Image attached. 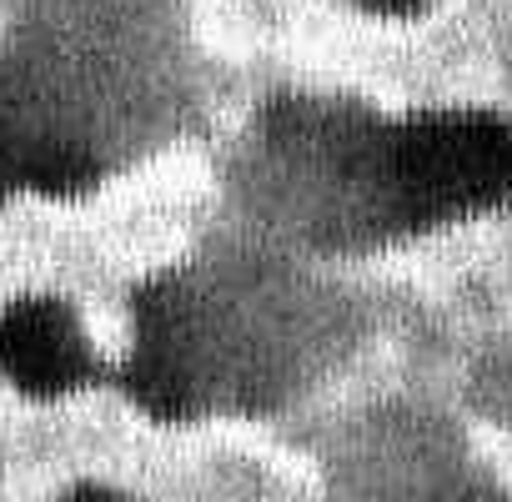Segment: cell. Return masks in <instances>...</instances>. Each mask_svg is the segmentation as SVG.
<instances>
[{
  "mask_svg": "<svg viewBox=\"0 0 512 502\" xmlns=\"http://www.w3.org/2000/svg\"><path fill=\"white\" fill-rule=\"evenodd\" d=\"M96 372L91 342L71 307L26 297L0 312V377L26 397H71Z\"/></svg>",
  "mask_w": 512,
  "mask_h": 502,
  "instance_id": "2",
  "label": "cell"
},
{
  "mask_svg": "<svg viewBox=\"0 0 512 502\" xmlns=\"http://www.w3.org/2000/svg\"><path fill=\"white\" fill-rule=\"evenodd\" d=\"M357 6H367L372 16H397L402 21V16H417L427 0H357Z\"/></svg>",
  "mask_w": 512,
  "mask_h": 502,
  "instance_id": "3",
  "label": "cell"
},
{
  "mask_svg": "<svg viewBox=\"0 0 512 502\" xmlns=\"http://www.w3.org/2000/svg\"><path fill=\"white\" fill-rule=\"evenodd\" d=\"M387 191L412 221H452L512 196V131L477 111L417 116L382 151Z\"/></svg>",
  "mask_w": 512,
  "mask_h": 502,
  "instance_id": "1",
  "label": "cell"
},
{
  "mask_svg": "<svg viewBox=\"0 0 512 502\" xmlns=\"http://www.w3.org/2000/svg\"><path fill=\"white\" fill-rule=\"evenodd\" d=\"M6 186H11V161H6V151H0V196H6Z\"/></svg>",
  "mask_w": 512,
  "mask_h": 502,
  "instance_id": "5",
  "label": "cell"
},
{
  "mask_svg": "<svg viewBox=\"0 0 512 502\" xmlns=\"http://www.w3.org/2000/svg\"><path fill=\"white\" fill-rule=\"evenodd\" d=\"M66 502H131V497H121V492H106V487H81V492H71Z\"/></svg>",
  "mask_w": 512,
  "mask_h": 502,
  "instance_id": "4",
  "label": "cell"
}]
</instances>
